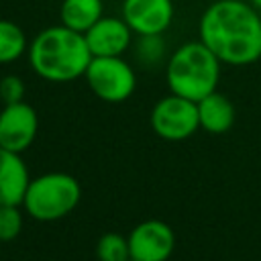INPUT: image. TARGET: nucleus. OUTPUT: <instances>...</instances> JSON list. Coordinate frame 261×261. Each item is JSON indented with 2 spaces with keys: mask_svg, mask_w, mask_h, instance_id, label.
<instances>
[{
  "mask_svg": "<svg viewBox=\"0 0 261 261\" xmlns=\"http://www.w3.org/2000/svg\"><path fill=\"white\" fill-rule=\"evenodd\" d=\"M198 39L222 65H251L261 59V12L249 0H214L200 16Z\"/></svg>",
  "mask_w": 261,
  "mask_h": 261,
  "instance_id": "nucleus-1",
  "label": "nucleus"
},
{
  "mask_svg": "<svg viewBox=\"0 0 261 261\" xmlns=\"http://www.w3.org/2000/svg\"><path fill=\"white\" fill-rule=\"evenodd\" d=\"M27 59L31 69L41 80L67 84L84 77L92 61V53L82 33L59 22L45 27L29 41Z\"/></svg>",
  "mask_w": 261,
  "mask_h": 261,
  "instance_id": "nucleus-2",
  "label": "nucleus"
},
{
  "mask_svg": "<svg viewBox=\"0 0 261 261\" xmlns=\"http://www.w3.org/2000/svg\"><path fill=\"white\" fill-rule=\"evenodd\" d=\"M220 69V59L200 39L186 41L167 57L165 82L171 94L198 102L218 90Z\"/></svg>",
  "mask_w": 261,
  "mask_h": 261,
  "instance_id": "nucleus-3",
  "label": "nucleus"
},
{
  "mask_svg": "<svg viewBox=\"0 0 261 261\" xmlns=\"http://www.w3.org/2000/svg\"><path fill=\"white\" fill-rule=\"evenodd\" d=\"M82 188L80 181L63 171H51L37 177H31L22 206L24 212L41 222H53L69 212L80 204Z\"/></svg>",
  "mask_w": 261,
  "mask_h": 261,
  "instance_id": "nucleus-4",
  "label": "nucleus"
},
{
  "mask_svg": "<svg viewBox=\"0 0 261 261\" xmlns=\"http://www.w3.org/2000/svg\"><path fill=\"white\" fill-rule=\"evenodd\" d=\"M84 80L92 94L108 104H120L137 90V71L122 55L92 57Z\"/></svg>",
  "mask_w": 261,
  "mask_h": 261,
  "instance_id": "nucleus-5",
  "label": "nucleus"
},
{
  "mask_svg": "<svg viewBox=\"0 0 261 261\" xmlns=\"http://www.w3.org/2000/svg\"><path fill=\"white\" fill-rule=\"evenodd\" d=\"M149 124L153 133L165 141H184L200 128L198 104L169 92L151 108Z\"/></svg>",
  "mask_w": 261,
  "mask_h": 261,
  "instance_id": "nucleus-6",
  "label": "nucleus"
},
{
  "mask_svg": "<svg viewBox=\"0 0 261 261\" xmlns=\"http://www.w3.org/2000/svg\"><path fill=\"white\" fill-rule=\"evenodd\" d=\"M39 130V114L29 102L4 104L0 110V147L12 153H24Z\"/></svg>",
  "mask_w": 261,
  "mask_h": 261,
  "instance_id": "nucleus-7",
  "label": "nucleus"
},
{
  "mask_svg": "<svg viewBox=\"0 0 261 261\" xmlns=\"http://www.w3.org/2000/svg\"><path fill=\"white\" fill-rule=\"evenodd\" d=\"M126 239L133 261H167L175 249L173 228L163 220H143Z\"/></svg>",
  "mask_w": 261,
  "mask_h": 261,
  "instance_id": "nucleus-8",
  "label": "nucleus"
},
{
  "mask_svg": "<svg viewBox=\"0 0 261 261\" xmlns=\"http://www.w3.org/2000/svg\"><path fill=\"white\" fill-rule=\"evenodd\" d=\"M120 16L135 35H165L175 18L173 0H122Z\"/></svg>",
  "mask_w": 261,
  "mask_h": 261,
  "instance_id": "nucleus-9",
  "label": "nucleus"
},
{
  "mask_svg": "<svg viewBox=\"0 0 261 261\" xmlns=\"http://www.w3.org/2000/svg\"><path fill=\"white\" fill-rule=\"evenodd\" d=\"M84 39L92 57H118L133 47L135 33L120 14H104L84 33Z\"/></svg>",
  "mask_w": 261,
  "mask_h": 261,
  "instance_id": "nucleus-10",
  "label": "nucleus"
},
{
  "mask_svg": "<svg viewBox=\"0 0 261 261\" xmlns=\"http://www.w3.org/2000/svg\"><path fill=\"white\" fill-rule=\"evenodd\" d=\"M29 181V169L20 153L0 147V204L22 206Z\"/></svg>",
  "mask_w": 261,
  "mask_h": 261,
  "instance_id": "nucleus-11",
  "label": "nucleus"
},
{
  "mask_svg": "<svg viewBox=\"0 0 261 261\" xmlns=\"http://www.w3.org/2000/svg\"><path fill=\"white\" fill-rule=\"evenodd\" d=\"M196 104H198L200 128H204L210 135H224L232 128L237 120V110L228 96L214 90L212 94L204 96Z\"/></svg>",
  "mask_w": 261,
  "mask_h": 261,
  "instance_id": "nucleus-12",
  "label": "nucleus"
},
{
  "mask_svg": "<svg viewBox=\"0 0 261 261\" xmlns=\"http://www.w3.org/2000/svg\"><path fill=\"white\" fill-rule=\"evenodd\" d=\"M102 16L104 0H61L59 4V22L82 35Z\"/></svg>",
  "mask_w": 261,
  "mask_h": 261,
  "instance_id": "nucleus-13",
  "label": "nucleus"
},
{
  "mask_svg": "<svg viewBox=\"0 0 261 261\" xmlns=\"http://www.w3.org/2000/svg\"><path fill=\"white\" fill-rule=\"evenodd\" d=\"M29 37L24 29L8 18H0V65H8L27 55Z\"/></svg>",
  "mask_w": 261,
  "mask_h": 261,
  "instance_id": "nucleus-14",
  "label": "nucleus"
},
{
  "mask_svg": "<svg viewBox=\"0 0 261 261\" xmlns=\"http://www.w3.org/2000/svg\"><path fill=\"white\" fill-rule=\"evenodd\" d=\"M130 49L135 53V59L143 67H155L163 63L167 55V45L163 35H135Z\"/></svg>",
  "mask_w": 261,
  "mask_h": 261,
  "instance_id": "nucleus-15",
  "label": "nucleus"
},
{
  "mask_svg": "<svg viewBox=\"0 0 261 261\" xmlns=\"http://www.w3.org/2000/svg\"><path fill=\"white\" fill-rule=\"evenodd\" d=\"M96 257L98 261H126L130 259L128 253V239L118 232H106L96 243Z\"/></svg>",
  "mask_w": 261,
  "mask_h": 261,
  "instance_id": "nucleus-16",
  "label": "nucleus"
},
{
  "mask_svg": "<svg viewBox=\"0 0 261 261\" xmlns=\"http://www.w3.org/2000/svg\"><path fill=\"white\" fill-rule=\"evenodd\" d=\"M22 220L20 206L0 204V243L14 241L22 230Z\"/></svg>",
  "mask_w": 261,
  "mask_h": 261,
  "instance_id": "nucleus-17",
  "label": "nucleus"
},
{
  "mask_svg": "<svg viewBox=\"0 0 261 261\" xmlns=\"http://www.w3.org/2000/svg\"><path fill=\"white\" fill-rule=\"evenodd\" d=\"M24 80L20 75L8 73L0 80V100L2 104H14V102H22L24 100Z\"/></svg>",
  "mask_w": 261,
  "mask_h": 261,
  "instance_id": "nucleus-18",
  "label": "nucleus"
},
{
  "mask_svg": "<svg viewBox=\"0 0 261 261\" xmlns=\"http://www.w3.org/2000/svg\"><path fill=\"white\" fill-rule=\"evenodd\" d=\"M249 2H251V6H253V8H257V10L261 12V0H249Z\"/></svg>",
  "mask_w": 261,
  "mask_h": 261,
  "instance_id": "nucleus-19",
  "label": "nucleus"
},
{
  "mask_svg": "<svg viewBox=\"0 0 261 261\" xmlns=\"http://www.w3.org/2000/svg\"><path fill=\"white\" fill-rule=\"evenodd\" d=\"M126 261H133V259H126Z\"/></svg>",
  "mask_w": 261,
  "mask_h": 261,
  "instance_id": "nucleus-20",
  "label": "nucleus"
}]
</instances>
